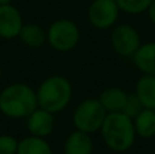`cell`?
I'll list each match as a JSON object with an SVG mask.
<instances>
[{
	"label": "cell",
	"instance_id": "1",
	"mask_svg": "<svg viewBox=\"0 0 155 154\" xmlns=\"http://www.w3.org/2000/svg\"><path fill=\"white\" fill-rule=\"evenodd\" d=\"M105 146L114 153H125L135 145L137 135L135 131L134 119L123 112L107 113L99 130Z\"/></svg>",
	"mask_w": 155,
	"mask_h": 154
},
{
	"label": "cell",
	"instance_id": "2",
	"mask_svg": "<svg viewBox=\"0 0 155 154\" xmlns=\"http://www.w3.org/2000/svg\"><path fill=\"white\" fill-rule=\"evenodd\" d=\"M38 108L35 89L26 83H11L0 92V112L8 119H26Z\"/></svg>",
	"mask_w": 155,
	"mask_h": 154
},
{
	"label": "cell",
	"instance_id": "3",
	"mask_svg": "<svg viewBox=\"0 0 155 154\" xmlns=\"http://www.w3.org/2000/svg\"><path fill=\"white\" fill-rule=\"evenodd\" d=\"M38 106L52 113L63 112L72 100V83L63 75H51L45 78L35 89Z\"/></svg>",
	"mask_w": 155,
	"mask_h": 154
},
{
	"label": "cell",
	"instance_id": "4",
	"mask_svg": "<svg viewBox=\"0 0 155 154\" xmlns=\"http://www.w3.org/2000/svg\"><path fill=\"white\" fill-rule=\"evenodd\" d=\"M80 41V29L74 21L60 18L53 21L46 30V42L57 52H70Z\"/></svg>",
	"mask_w": 155,
	"mask_h": 154
},
{
	"label": "cell",
	"instance_id": "5",
	"mask_svg": "<svg viewBox=\"0 0 155 154\" xmlns=\"http://www.w3.org/2000/svg\"><path fill=\"white\" fill-rule=\"evenodd\" d=\"M106 115L98 98H86L74 111L72 124L75 130L93 135L99 132Z\"/></svg>",
	"mask_w": 155,
	"mask_h": 154
},
{
	"label": "cell",
	"instance_id": "6",
	"mask_svg": "<svg viewBox=\"0 0 155 154\" xmlns=\"http://www.w3.org/2000/svg\"><path fill=\"white\" fill-rule=\"evenodd\" d=\"M110 45L123 57H132L142 45V37L136 27L128 23H117L110 32Z\"/></svg>",
	"mask_w": 155,
	"mask_h": 154
},
{
	"label": "cell",
	"instance_id": "7",
	"mask_svg": "<svg viewBox=\"0 0 155 154\" xmlns=\"http://www.w3.org/2000/svg\"><path fill=\"white\" fill-rule=\"evenodd\" d=\"M120 12L121 10L116 0H93L88 5L87 18L93 27L109 30L117 25Z\"/></svg>",
	"mask_w": 155,
	"mask_h": 154
},
{
	"label": "cell",
	"instance_id": "8",
	"mask_svg": "<svg viewBox=\"0 0 155 154\" xmlns=\"http://www.w3.org/2000/svg\"><path fill=\"white\" fill-rule=\"evenodd\" d=\"M23 25V16L12 3L0 5V38L3 40L18 38Z\"/></svg>",
	"mask_w": 155,
	"mask_h": 154
},
{
	"label": "cell",
	"instance_id": "9",
	"mask_svg": "<svg viewBox=\"0 0 155 154\" xmlns=\"http://www.w3.org/2000/svg\"><path fill=\"white\" fill-rule=\"evenodd\" d=\"M25 120H26V128L29 135L48 138L49 135H52V132L56 128L54 113L45 111L40 106L37 109H34Z\"/></svg>",
	"mask_w": 155,
	"mask_h": 154
},
{
	"label": "cell",
	"instance_id": "10",
	"mask_svg": "<svg viewBox=\"0 0 155 154\" xmlns=\"http://www.w3.org/2000/svg\"><path fill=\"white\" fill-rule=\"evenodd\" d=\"M136 68L144 75H155V41L142 42L132 56Z\"/></svg>",
	"mask_w": 155,
	"mask_h": 154
},
{
	"label": "cell",
	"instance_id": "11",
	"mask_svg": "<svg viewBox=\"0 0 155 154\" xmlns=\"http://www.w3.org/2000/svg\"><path fill=\"white\" fill-rule=\"evenodd\" d=\"M94 142L90 134L74 130L64 141V154H93Z\"/></svg>",
	"mask_w": 155,
	"mask_h": 154
},
{
	"label": "cell",
	"instance_id": "12",
	"mask_svg": "<svg viewBox=\"0 0 155 154\" xmlns=\"http://www.w3.org/2000/svg\"><path fill=\"white\" fill-rule=\"evenodd\" d=\"M127 97H128V93L125 90L117 86H112L102 90L98 100L106 111V113H117V112H123Z\"/></svg>",
	"mask_w": 155,
	"mask_h": 154
},
{
	"label": "cell",
	"instance_id": "13",
	"mask_svg": "<svg viewBox=\"0 0 155 154\" xmlns=\"http://www.w3.org/2000/svg\"><path fill=\"white\" fill-rule=\"evenodd\" d=\"M135 94L140 100L143 108L155 111V75L142 74L135 86Z\"/></svg>",
	"mask_w": 155,
	"mask_h": 154
},
{
	"label": "cell",
	"instance_id": "14",
	"mask_svg": "<svg viewBox=\"0 0 155 154\" xmlns=\"http://www.w3.org/2000/svg\"><path fill=\"white\" fill-rule=\"evenodd\" d=\"M18 38L27 48L38 49L46 42V30L37 23H25Z\"/></svg>",
	"mask_w": 155,
	"mask_h": 154
},
{
	"label": "cell",
	"instance_id": "15",
	"mask_svg": "<svg viewBox=\"0 0 155 154\" xmlns=\"http://www.w3.org/2000/svg\"><path fill=\"white\" fill-rule=\"evenodd\" d=\"M136 135L143 139H151L155 136V111L144 108L134 119Z\"/></svg>",
	"mask_w": 155,
	"mask_h": 154
},
{
	"label": "cell",
	"instance_id": "16",
	"mask_svg": "<svg viewBox=\"0 0 155 154\" xmlns=\"http://www.w3.org/2000/svg\"><path fill=\"white\" fill-rule=\"evenodd\" d=\"M16 154H53V150L46 138L29 135L19 139Z\"/></svg>",
	"mask_w": 155,
	"mask_h": 154
},
{
	"label": "cell",
	"instance_id": "17",
	"mask_svg": "<svg viewBox=\"0 0 155 154\" xmlns=\"http://www.w3.org/2000/svg\"><path fill=\"white\" fill-rule=\"evenodd\" d=\"M116 2L121 12L129 14V15H140L143 12H147L153 0H116Z\"/></svg>",
	"mask_w": 155,
	"mask_h": 154
},
{
	"label": "cell",
	"instance_id": "18",
	"mask_svg": "<svg viewBox=\"0 0 155 154\" xmlns=\"http://www.w3.org/2000/svg\"><path fill=\"white\" fill-rule=\"evenodd\" d=\"M143 109L144 108H143L140 100L137 98V95L135 94V93H128V97H127L125 105H124V109H123V113L127 115L128 117H131V119H135Z\"/></svg>",
	"mask_w": 155,
	"mask_h": 154
},
{
	"label": "cell",
	"instance_id": "19",
	"mask_svg": "<svg viewBox=\"0 0 155 154\" xmlns=\"http://www.w3.org/2000/svg\"><path fill=\"white\" fill-rule=\"evenodd\" d=\"M19 141L12 135L0 134V154H16Z\"/></svg>",
	"mask_w": 155,
	"mask_h": 154
},
{
	"label": "cell",
	"instance_id": "20",
	"mask_svg": "<svg viewBox=\"0 0 155 154\" xmlns=\"http://www.w3.org/2000/svg\"><path fill=\"white\" fill-rule=\"evenodd\" d=\"M146 14H147L148 19L151 21V23L155 25V0H153V3H151V5L148 7V10Z\"/></svg>",
	"mask_w": 155,
	"mask_h": 154
},
{
	"label": "cell",
	"instance_id": "21",
	"mask_svg": "<svg viewBox=\"0 0 155 154\" xmlns=\"http://www.w3.org/2000/svg\"><path fill=\"white\" fill-rule=\"evenodd\" d=\"M12 0H0V5H4V4H11Z\"/></svg>",
	"mask_w": 155,
	"mask_h": 154
},
{
	"label": "cell",
	"instance_id": "22",
	"mask_svg": "<svg viewBox=\"0 0 155 154\" xmlns=\"http://www.w3.org/2000/svg\"><path fill=\"white\" fill-rule=\"evenodd\" d=\"M2 78H3V70H2V67H0V81H2Z\"/></svg>",
	"mask_w": 155,
	"mask_h": 154
}]
</instances>
